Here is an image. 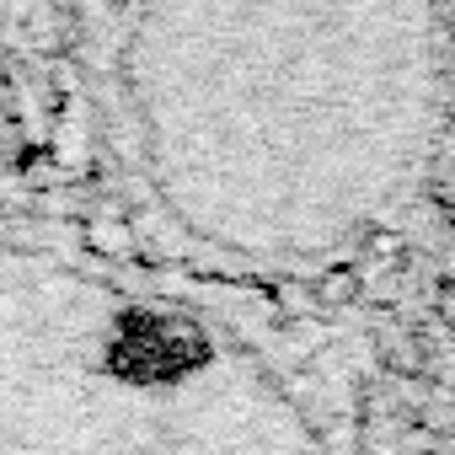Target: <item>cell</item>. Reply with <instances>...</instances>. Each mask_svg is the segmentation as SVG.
Listing matches in <instances>:
<instances>
[{
  "mask_svg": "<svg viewBox=\"0 0 455 455\" xmlns=\"http://www.w3.org/2000/svg\"><path fill=\"white\" fill-rule=\"evenodd\" d=\"M108 156L220 274H322L402 220L444 129V0H76Z\"/></svg>",
  "mask_w": 455,
  "mask_h": 455,
  "instance_id": "1",
  "label": "cell"
}]
</instances>
